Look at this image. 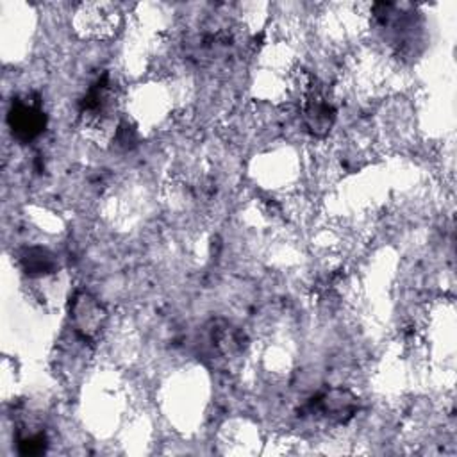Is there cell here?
Wrapping results in <instances>:
<instances>
[{
    "instance_id": "obj_1",
    "label": "cell",
    "mask_w": 457,
    "mask_h": 457,
    "mask_svg": "<svg viewBox=\"0 0 457 457\" xmlns=\"http://www.w3.org/2000/svg\"><path fill=\"white\" fill-rule=\"evenodd\" d=\"M8 123H10L13 136L19 141L28 143L43 132L47 118L36 100L19 98L13 102V106L10 109Z\"/></svg>"
},
{
    "instance_id": "obj_2",
    "label": "cell",
    "mask_w": 457,
    "mask_h": 457,
    "mask_svg": "<svg viewBox=\"0 0 457 457\" xmlns=\"http://www.w3.org/2000/svg\"><path fill=\"white\" fill-rule=\"evenodd\" d=\"M70 317L75 331L84 340L97 336L106 322V311L102 303L86 291H81L74 296L70 303Z\"/></svg>"
},
{
    "instance_id": "obj_3",
    "label": "cell",
    "mask_w": 457,
    "mask_h": 457,
    "mask_svg": "<svg viewBox=\"0 0 457 457\" xmlns=\"http://www.w3.org/2000/svg\"><path fill=\"white\" fill-rule=\"evenodd\" d=\"M81 17V31L88 38L104 40L113 36L118 26V13L109 4H88L83 6Z\"/></svg>"
},
{
    "instance_id": "obj_4",
    "label": "cell",
    "mask_w": 457,
    "mask_h": 457,
    "mask_svg": "<svg viewBox=\"0 0 457 457\" xmlns=\"http://www.w3.org/2000/svg\"><path fill=\"white\" fill-rule=\"evenodd\" d=\"M303 120H306V125L313 134H326L333 127L335 109L326 97L320 93H311L303 102Z\"/></svg>"
},
{
    "instance_id": "obj_5",
    "label": "cell",
    "mask_w": 457,
    "mask_h": 457,
    "mask_svg": "<svg viewBox=\"0 0 457 457\" xmlns=\"http://www.w3.org/2000/svg\"><path fill=\"white\" fill-rule=\"evenodd\" d=\"M315 406L324 416L335 422H347L356 411V398L349 391L333 390L322 395Z\"/></svg>"
},
{
    "instance_id": "obj_6",
    "label": "cell",
    "mask_w": 457,
    "mask_h": 457,
    "mask_svg": "<svg viewBox=\"0 0 457 457\" xmlns=\"http://www.w3.org/2000/svg\"><path fill=\"white\" fill-rule=\"evenodd\" d=\"M26 272L31 275H45L54 268L52 256L43 248H29L22 257Z\"/></svg>"
},
{
    "instance_id": "obj_7",
    "label": "cell",
    "mask_w": 457,
    "mask_h": 457,
    "mask_svg": "<svg viewBox=\"0 0 457 457\" xmlns=\"http://www.w3.org/2000/svg\"><path fill=\"white\" fill-rule=\"evenodd\" d=\"M47 446V436L42 430L22 429L19 434V448L24 455H38Z\"/></svg>"
}]
</instances>
